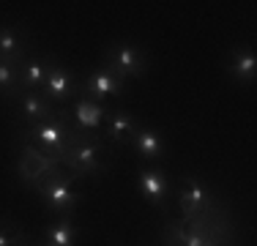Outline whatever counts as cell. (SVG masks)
<instances>
[{
  "label": "cell",
  "mask_w": 257,
  "mask_h": 246,
  "mask_svg": "<svg viewBox=\"0 0 257 246\" xmlns=\"http://www.w3.org/2000/svg\"><path fill=\"white\" fill-rule=\"evenodd\" d=\"M107 153H109V143L104 137L82 134V132L74 129L60 167H66L74 178H96L109 167Z\"/></svg>",
  "instance_id": "cell-1"
},
{
  "label": "cell",
  "mask_w": 257,
  "mask_h": 246,
  "mask_svg": "<svg viewBox=\"0 0 257 246\" xmlns=\"http://www.w3.org/2000/svg\"><path fill=\"white\" fill-rule=\"evenodd\" d=\"M71 132H74V126H71L69 118V107H58L50 118L33 123V126H22L20 137L60 164L66 156V148H69Z\"/></svg>",
  "instance_id": "cell-2"
},
{
  "label": "cell",
  "mask_w": 257,
  "mask_h": 246,
  "mask_svg": "<svg viewBox=\"0 0 257 246\" xmlns=\"http://www.w3.org/2000/svg\"><path fill=\"white\" fill-rule=\"evenodd\" d=\"M77 181H79V178H74L69 170H66V172H60L58 178H52V181L39 183L33 192L44 200V205H47V211H50V213H58V216H71V213L77 211L79 200H82V194L71 189Z\"/></svg>",
  "instance_id": "cell-3"
},
{
  "label": "cell",
  "mask_w": 257,
  "mask_h": 246,
  "mask_svg": "<svg viewBox=\"0 0 257 246\" xmlns=\"http://www.w3.org/2000/svg\"><path fill=\"white\" fill-rule=\"evenodd\" d=\"M63 167H60L55 159H50L47 153H41L36 145H30L22 140V151H20V178L28 189H36L39 183L52 181L58 178Z\"/></svg>",
  "instance_id": "cell-4"
},
{
  "label": "cell",
  "mask_w": 257,
  "mask_h": 246,
  "mask_svg": "<svg viewBox=\"0 0 257 246\" xmlns=\"http://www.w3.org/2000/svg\"><path fill=\"white\" fill-rule=\"evenodd\" d=\"M104 66L118 71L123 79H128V77L140 79L145 74V69H148V58H145V52L137 44H132V41H115V44H109V49L104 52Z\"/></svg>",
  "instance_id": "cell-5"
},
{
  "label": "cell",
  "mask_w": 257,
  "mask_h": 246,
  "mask_svg": "<svg viewBox=\"0 0 257 246\" xmlns=\"http://www.w3.org/2000/svg\"><path fill=\"white\" fill-rule=\"evenodd\" d=\"M123 82L126 79L120 77L118 71H112L109 66H96L93 71L88 74L85 79H79V93L93 98V101H104V98H118L120 93H123Z\"/></svg>",
  "instance_id": "cell-6"
},
{
  "label": "cell",
  "mask_w": 257,
  "mask_h": 246,
  "mask_svg": "<svg viewBox=\"0 0 257 246\" xmlns=\"http://www.w3.org/2000/svg\"><path fill=\"white\" fill-rule=\"evenodd\" d=\"M41 93L50 98L55 107H66V104H69L71 98H77V93H79V77L74 71H69L66 66H60L58 60H52Z\"/></svg>",
  "instance_id": "cell-7"
},
{
  "label": "cell",
  "mask_w": 257,
  "mask_h": 246,
  "mask_svg": "<svg viewBox=\"0 0 257 246\" xmlns=\"http://www.w3.org/2000/svg\"><path fill=\"white\" fill-rule=\"evenodd\" d=\"M30 39L25 28L17 25H0V60L9 66H14L17 71L22 69V63L30 58Z\"/></svg>",
  "instance_id": "cell-8"
},
{
  "label": "cell",
  "mask_w": 257,
  "mask_h": 246,
  "mask_svg": "<svg viewBox=\"0 0 257 246\" xmlns=\"http://www.w3.org/2000/svg\"><path fill=\"white\" fill-rule=\"evenodd\" d=\"M107 112L109 109L104 104L93 101L88 96H77L74 98V107L69 109V118H71V126L82 134H96V129L107 120Z\"/></svg>",
  "instance_id": "cell-9"
},
{
  "label": "cell",
  "mask_w": 257,
  "mask_h": 246,
  "mask_svg": "<svg viewBox=\"0 0 257 246\" xmlns=\"http://www.w3.org/2000/svg\"><path fill=\"white\" fill-rule=\"evenodd\" d=\"M140 192L148 200V205L164 208V202L170 197V181L159 164H148V167L140 170Z\"/></svg>",
  "instance_id": "cell-10"
},
{
  "label": "cell",
  "mask_w": 257,
  "mask_h": 246,
  "mask_svg": "<svg viewBox=\"0 0 257 246\" xmlns=\"http://www.w3.org/2000/svg\"><path fill=\"white\" fill-rule=\"evenodd\" d=\"M14 101H17V118L25 123V126H33V123L50 118L55 109H58L41 90H36V93H17Z\"/></svg>",
  "instance_id": "cell-11"
},
{
  "label": "cell",
  "mask_w": 257,
  "mask_h": 246,
  "mask_svg": "<svg viewBox=\"0 0 257 246\" xmlns=\"http://www.w3.org/2000/svg\"><path fill=\"white\" fill-rule=\"evenodd\" d=\"M137 129L140 120L134 115H128L126 109H112V112H107V120H104V140L109 145H128Z\"/></svg>",
  "instance_id": "cell-12"
},
{
  "label": "cell",
  "mask_w": 257,
  "mask_h": 246,
  "mask_svg": "<svg viewBox=\"0 0 257 246\" xmlns=\"http://www.w3.org/2000/svg\"><path fill=\"white\" fill-rule=\"evenodd\" d=\"M52 60H55L52 55H47V58L30 55L25 63H22V69H20V93H36V90L44 88Z\"/></svg>",
  "instance_id": "cell-13"
},
{
  "label": "cell",
  "mask_w": 257,
  "mask_h": 246,
  "mask_svg": "<svg viewBox=\"0 0 257 246\" xmlns=\"http://www.w3.org/2000/svg\"><path fill=\"white\" fill-rule=\"evenodd\" d=\"M128 145H134V151H137L143 159H148L151 164H159V162H162V156L167 153L164 137L156 132V129L143 126V123H140V129L134 132V137H132V143H128Z\"/></svg>",
  "instance_id": "cell-14"
},
{
  "label": "cell",
  "mask_w": 257,
  "mask_h": 246,
  "mask_svg": "<svg viewBox=\"0 0 257 246\" xmlns=\"http://www.w3.org/2000/svg\"><path fill=\"white\" fill-rule=\"evenodd\" d=\"M181 208L186 211L189 219L211 208V192L200 178H186V189L181 192Z\"/></svg>",
  "instance_id": "cell-15"
},
{
  "label": "cell",
  "mask_w": 257,
  "mask_h": 246,
  "mask_svg": "<svg viewBox=\"0 0 257 246\" xmlns=\"http://www.w3.org/2000/svg\"><path fill=\"white\" fill-rule=\"evenodd\" d=\"M230 77L235 82L246 85L257 77V55L249 47H235L232 49V58H230Z\"/></svg>",
  "instance_id": "cell-16"
},
{
  "label": "cell",
  "mask_w": 257,
  "mask_h": 246,
  "mask_svg": "<svg viewBox=\"0 0 257 246\" xmlns=\"http://www.w3.org/2000/svg\"><path fill=\"white\" fill-rule=\"evenodd\" d=\"M77 224L71 216H58V221L47 230V238H50L52 246H77Z\"/></svg>",
  "instance_id": "cell-17"
},
{
  "label": "cell",
  "mask_w": 257,
  "mask_h": 246,
  "mask_svg": "<svg viewBox=\"0 0 257 246\" xmlns=\"http://www.w3.org/2000/svg\"><path fill=\"white\" fill-rule=\"evenodd\" d=\"M30 243L28 232L22 227H17L14 219L0 216V246H25Z\"/></svg>",
  "instance_id": "cell-18"
},
{
  "label": "cell",
  "mask_w": 257,
  "mask_h": 246,
  "mask_svg": "<svg viewBox=\"0 0 257 246\" xmlns=\"http://www.w3.org/2000/svg\"><path fill=\"white\" fill-rule=\"evenodd\" d=\"M17 93H20V71L0 60V96L14 98Z\"/></svg>",
  "instance_id": "cell-19"
},
{
  "label": "cell",
  "mask_w": 257,
  "mask_h": 246,
  "mask_svg": "<svg viewBox=\"0 0 257 246\" xmlns=\"http://www.w3.org/2000/svg\"><path fill=\"white\" fill-rule=\"evenodd\" d=\"M30 246H33V243H30ZM36 246H52V243H36Z\"/></svg>",
  "instance_id": "cell-20"
},
{
  "label": "cell",
  "mask_w": 257,
  "mask_h": 246,
  "mask_svg": "<svg viewBox=\"0 0 257 246\" xmlns=\"http://www.w3.org/2000/svg\"><path fill=\"white\" fill-rule=\"evenodd\" d=\"M25 246H30V243H25Z\"/></svg>",
  "instance_id": "cell-21"
}]
</instances>
